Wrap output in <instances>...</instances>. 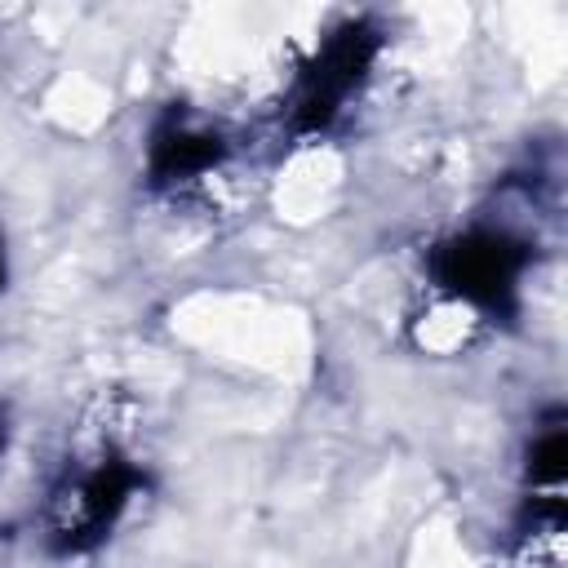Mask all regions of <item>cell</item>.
<instances>
[{
	"mask_svg": "<svg viewBox=\"0 0 568 568\" xmlns=\"http://www.w3.org/2000/svg\"><path fill=\"white\" fill-rule=\"evenodd\" d=\"M4 435H9V426H4V413H0V453H4Z\"/></svg>",
	"mask_w": 568,
	"mask_h": 568,
	"instance_id": "6",
	"label": "cell"
},
{
	"mask_svg": "<svg viewBox=\"0 0 568 568\" xmlns=\"http://www.w3.org/2000/svg\"><path fill=\"white\" fill-rule=\"evenodd\" d=\"M4 280H9V266H4V235H0V288H4Z\"/></svg>",
	"mask_w": 568,
	"mask_h": 568,
	"instance_id": "5",
	"label": "cell"
},
{
	"mask_svg": "<svg viewBox=\"0 0 568 568\" xmlns=\"http://www.w3.org/2000/svg\"><path fill=\"white\" fill-rule=\"evenodd\" d=\"M528 266H532L528 235H519L506 222H475L430 248L426 275L448 302L484 320H510L519 311V288Z\"/></svg>",
	"mask_w": 568,
	"mask_h": 568,
	"instance_id": "1",
	"label": "cell"
},
{
	"mask_svg": "<svg viewBox=\"0 0 568 568\" xmlns=\"http://www.w3.org/2000/svg\"><path fill=\"white\" fill-rule=\"evenodd\" d=\"M382 53V31L368 18H351L342 22L315 53L311 62L297 71L288 102H284V120L293 138H311L324 133L346 106L351 98L364 89L373 62Z\"/></svg>",
	"mask_w": 568,
	"mask_h": 568,
	"instance_id": "3",
	"label": "cell"
},
{
	"mask_svg": "<svg viewBox=\"0 0 568 568\" xmlns=\"http://www.w3.org/2000/svg\"><path fill=\"white\" fill-rule=\"evenodd\" d=\"M226 155V138L200 120L186 106H169L146 142V178L155 186H178V182H195L204 178L217 160Z\"/></svg>",
	"mask_w": 568,
	"mask_h": 568,
	"instance_id": "4",
	"label": "cell"
},
{
	"mask_svg": "<svg viewBox=\"0 0 568 568\" xmlns=\"http://www.w3.org/2000/svg\"><path fill=\"white\" fill-rule=\"evenodd\" d=\"M142 484H146L142 466L120 444H102L89 457L71 462L62 479L49 488V501L40 515L44 546L62 559L98 550Z\"/></svg>",
	"mask_w": 568,
	"mask_h": 568,
	"instance_id": "2",
	"label": "cell"
}]
</instances>
